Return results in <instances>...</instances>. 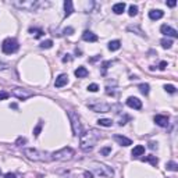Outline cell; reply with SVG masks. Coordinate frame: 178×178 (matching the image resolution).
<instances>
[{
    "label": "cell",
    "instance_id": "cell-43",
    "mask_svg": "<svg viewBox=\"0 0 178 178\" xmlns=\"http://www.w3.org/2000/svg\"><path fill=\"white\" fill-rule=\"evenodd\" d=\"M84 175H85V178H93L92 173H89V171H85V173H84Z\"/></svg>",
    "mask_w": 178,
    "mask_h": 178
},
{
    "label": "cell",
    "instance_id": "cell-32",
    "mask_svg": "<svg viewBox=\"0 0 178 178\" xmlns=\"http://www.w3.org/2000/svg\"><path fill=\"white\" fill-rule=\"evenodd\" d=\"M128 31H135V32H138V35H141V36H145V35H143V32H142V31L138 28V27H132V25H130V27H128Z\"/></svg>",
    "mask_w": 178,
    "mask_h": 178
},
{
    "label": "cell",
    "instance_id": "cell-31",
    "mask_svg": "<svg viewBox=\"0 0 178 178\" xmlns=\"http://www.w3.org/2000/svg\"><path fill=\"white\" fill-rule=\"evenodd\" d=\"M164 90L168 93H175V90H177V88H175L174 85H164Z\"/></svg>",
    "mask_w": 178,
    "mask_h": 178
},
{
    "label": "cell",
    "instance_id": "cell-24",
    "mask_svg": "<svg viewBox=\"0 0 178 178\" xmlns=\"http://www.w3.org/2000/svg\"><path fill=\"white\" fill-rule=\"evenodd\" d=\"M97 124L102 127H111L113 125V121L109 120V118H100V120H97Z\"/></svg>",
    "mask_w": 178,
    "mask_h": 178
},
{
    "label": "cell",
    "instance_id": "cell-12",
    "mask_svg": "<svg viewBox=\"0 0 178 178\" xmlns=\"http://www.w3.org/2000/svg\"><path fill=\"white\" fill-rule=\"evenodd\" d=\"M67 82H68V75L67 74H60L56 78V81H54V86L56 88H61V86L67 85Z\"/></svg>",
    "mask_w": 178,
    "mask_h": 178
},
{
    "label": "cell",
    "instance_id": "cell-5",
    "mask_svg": "<svg viewBox=\"0 0 178 178\" xmlns=\"http://www.w3.org/2000/svg\"><path fill=\"white\" fill-rule=\"evenodd\" d=\"M24 154L29 160H33V162H47L49 157H46L47 154L41 152V150L38 149H32V148H27L24 149Z\"/></svg>",
    "mask_w": 178,
    "mask_h": 178
},
{
    "label": "cell",
    "instance_id": "cell-17",
    "mask_svg": "<svg viewBox=\"0 0 178 178\" xmlns=\"http://www.w3.org/2000/svg\"><path fill=\"white\" fill-rule=\"evenodd\" d=\"M163 16H164V13L162 11V10H150L149 11V18L150 20H160V18H163Z\"/></svg>",
    "mask_w": 178,
    "mask_h": 178
},
{
    "label": "cell",
    "instance_id": "cell-1",
    "mask_svg": "<svg viewBox=\"0 0 178 178\" xmlns=\"http://www.w3.org/2000/svg\"><path fill=\"white\" fill-rule=\"evenodd\" d=\"M102 138L100 131L95 130V128H90L86 132L81 134V139H79V148L85 152H89L95 148V145L97 143V141Z\"/></svg>",
    "mask_w": 178,
    "mask_h": 178
},
{
    "label": "cell",
    "instance_id": "cell-7",
    "mask_svg": "<svg viewBox=\"0 0 178 178\" xmlns=\"http://www.w3.org/2000/svg\"><path fill=\"white\" fill-rule=\"evenodd\" d=\"M13 4L18 8L27 10V11H36L39 6H41V1H38V0H25V1H13Z\"/></svg>",
    "mask_w": 178,
    "mask_h": 178
},
{
    "label": "cell",
    "instance_id": "cell-23",
    "mask_svg": "<svg viewBox=\"0 0 178 178\" xmlns=\"http://www.w3.org/2000/svg\"><path fill=\"white\" fill-rule=\"evenodd\" d=\"M29 32L32 33L33 38H36V39L42 38V36H43V33H44L42 29H36V28H31V29H29Z\"/></svg>",
    "mask_w": 178,
    "mask_h": 178
},
{
    "label": "cell",
    "instance_id": "cell-16",
    "mask_svg": "<svg viewBox=\"0 0 178 178\" xmlns=\"http://www.w3.org/2000/svg\"><path fill=\"white\" fill-rule=\"evenodd\" d=\"M64 10H65V13H64L65 17H70L71 14H73L74 6H73V1H71V0H65L64 1Z\"/></svg>",
    "mask_w": 178,
    "mask_h": 178
},
{
    "label": "cell",
    "instance_id": "cell-36",
    "mask_svg": "<svg viewBox=\"0 0 178 178\" xmlns=\"http://www.w3.org/2000/svg\"><path fill=\"white\" fill-rule=\"evenodd\" d=\"M63 33H64V35H73V33H74V28H71V27H68V28H64Z\"/></svg>",
    "mask_w": 178,
    "mask_h": 178
},
{
    "label": "cell",
    "instance_id": "cell-11",
    "mask_svg": "<svg viewBox=\"0 0 178 178\" xmlns=\"http://www.w3.org/2000/svg\"><path fill=\"white\" fill-rule=\"evenodd\" d=\"M127 106L128 107H131V109H135V110H141L142 109V102L138 99V97H128L127 99Z\"/></svg>",
    "mask_w": 178,
    "mask_h": 178
},
{
    "label": "cell",
    "instance_id": "cell-3",
    "mask_svg": "<svg viewBox=\"0 0 178 178\" xmlns=\"http://www.w3.org/2000/svg\"><path fill=\"white\" fill-rule=\"evenodd\" d=\"M74 154H75L74 149H71V148H63V149L54 152L52 154V159L53 160H57V162H68V160H71L74 157Z\"/></svg>",
    "mask_w": 178,
    "mask_h": 178
},
{
    "label": "cell",
    "instance_id": "cell-38",
    "mask_svg": "<svg viewBox=\"0 0 178 178\" xmlns=\"http://www.w3.org/2000/svg\"><path fill=\"white\" fill-rule=\"evenodd\" d=\"M25 142H27V139H25V138H18V139H17V142H16V145L17 146H21V143L24 145Z\"/></svg>",
    "mask_w": 178,
    "mask_h": 178
},
{
    "label": "cell",
    "instance_id": "cell-42",
    "mask_svg": "<svg viewBox=\"0 0 178 178\" xmlns=\"http://www.w3.org/2000/svg\"><path fill=\"white\" fill-rule=\"evenodd\" d=\"M167 6H168V7H174L175 4H177V1H174V0H173V1H167Z\"/></svg>",
    "mask_w": 178,
    "mask_h": 178
},
{
    "label": "cell",
    "instance_id": "cell-18",
    "mask_svg": "<svg viewBox=\"0 0 178 178\" xmlns=\"http://www.w3.org/2000/svg\"><path fill=\"white\" fill-rule=\"evenodd\" d=\"M74 74H75V77L77 78H85V77H88L89 75V71L85 68V67H78Z\"/></svg>",
    "mask_w": 178,
    "mask_h": 178
},
{
    "label": "cell",
    "instance_id": "cell-40",
    "mask_svg": "<svg viewBox=\"0 0 178 178\" xmlns=\"http://www.w3.org/2000/svg\"><path fill=\"white\" fill-rule=\"evenodd\" d=\"M73 60V57H71V54H65V57H63V61L64 63H68V61Z\"/></svg>",
    "mask_w": 178,
    "mask_h": 178
},
{
    "label": "cell",
    "instance_id": "cell-39",
    "mask_svg": "<svg viewBox=\"0 0 178 178\" xmlns=\"http://www.w3.org/2000/svg\"><path fill=\"white\" fill-rule=\"evenodd\" d=\"M166 67H167V61H162V63L159 64V68L162 70V71H164V70H166Z\"/></svg>",
    "mask_w": 178,
    "mask_h": 178
},
{
    "label": "cell",
    "instance_id": "cell-21",
    "mask_svg": "<svg viewBox=\"0 0 178 178\" xmlns=\"http://www.w3.org/2000/svg\"><path fill=\"white\" fill-rule=\"evenodd\" d=\"M107 47H109L110 52H116V50H118V49L121 47V42L120 41H111Z\"/></svg>",
    "mask_w": 178,
    "mask_h": 178
},
{
    "label": "cell",
    "instance_id": "cell-20",
    "mask_svg": "<svg viewBox=\"0 0 178 178\" xmlns=\"http://www.w3.org/2000/svg\"><path fill=\"white\" fill-rule=\"evenodd\" d=\"M113 11L116 14H122L125 11V3H116L113 6Z\"/></svg>",
    "mask_w": 178,
    "mask_h": 178
},
{
    "label": "cell",
    "instance_id": "cell-13",
    "mask_svg": "<svg viewBox=\"0 0 178 178\" xmlns=\"http://www.w3.org/2000/svg\"><path fill=\"white\" fill-rule=\"evenodd\" d=\"M114 141L118 142L121 146H130V145H132V141H131L130 138H125V136H122V135H114Z\"/></svg>",
    "mask_w": 178,
    "mask_h": 178
},
{
    "label": "cell",
    "instance_id": "cell-25",
    "mask_svg": "<svg viewBox=\"0 0 178 178\" xmlns=\"http://www.w3.org/2000/svg\"><path fill=\"white\" fill-rule=\"evenodd\" d=\"M166 167H167V170H170V171H178V164L175 162H168Z\"/></svg>",
    "mask_w": 178,
    "mask_h": 178
},
{
    "label": "cell",
    "instance_id": "cell-14",
    "mask_svg": "<svg viewBox=\"0 0 178 178\" xmlns=\"http://www.w3.org/2000/svg\"><path fill=\"white\" fill-rule=\"evenodd\" d=\"M82 39L84 41H86V42H97V35L96 33H93V32H90V31H85V32L82 33Z\"/></svg>",
    "mask_w": 178,
    "mask_h": 178
},
{
    "label": "cell",
    "instance_id": "cell-6",
    "mask_svg": "<svg viewBox=\"0 0 178 178\" xmlns=\"http://www.w3.org/2000/svg\"><path fill=\"white\" fill-rule=\"evenodd\" d=\"M68 117H70V121H71V128H73V132L75 136H81L82 134V125H81V120H79V116L77 113H74L70 110L68 113Z\"/></svg>",
    "mask_w": 178,
    "mask_h": 178
},
{
    "label": "cell",
    "instance_id": "cell-26",
    "mask_svg": "<svg viewBox=\"0 0 178 178\" xmlns=\"http://www.w3.org/2000/svg\"><path fill=\"white\" fill-rule=\"evenodd\" d=\"M138 88H139V90H141L143 95H149V89L150 88H149V85H148V84H141Z\"/></svg>",
    "mask_w": 178,
    "mask_h": 178
},
{
    "label": "cell",
    "instance_id": "cell-15",
    "mask_svg": "<svg viewBox=\"0 0 178 178\" xmlns=\"http://www.w3.org/2000/svg\"><path fill=\"white\" fill-rule=\"evenodd\" d=\"M154 122L159 127H167L168 125V117L167 116H154Z\"/></svg>",
    "mask_w": 178,
    "mask_h": 178
},
{
    "label": "cell",
    "instance_id": "cell-45",
    "mask_svg": "<svg viewBox=\"0 0 178 178\" xmlns=\"http://www.w3.org/2000/svg\"><path fill=\"white\" fill-rule=\"evenodd\" d=\"M0 173H1V171H0Z\"/></svg>",
    "mask_w": 178,
    "mask_h": 178
},
{
    "label": "cell",
    "instance_id": "cell-29",
    "mask_svg": "<svg viewBox=\"0 0 178 178\" xmlns=\"http://www.w3.org/2000/svg\"><path fill=\"white\" fill-rule=\"evenodd\" d=\"M128 14H130L131 17H134V16H136L138 14V7L136 6H130V10H128Z\"/></svg>",
    "mask_w": 178,
    "mask_h": 178
},
{
    "label": "cell",
    "instance_id": "cell-41",
    "mask_svg": "<svg viewBox=\"0 0 178 178\" xmlns=\"http://www.w3.org/2000/svg\"><path fill=\"white\" fill-rule=\"evenodd\" d=\"M4 178H17L16 174H13V173H7V174L4 175Z\"/></svg>",
    "mask_w": 178,
    "mask_h": 178
},
{
    "label": "cell",
    "instance_id": "cell-35",
    "mask_svg": "<svg viewBox=\"0 0 178 178\" xmlns=\"http://www.w3.org/2000/svg\"><path fill=\"white\" fill-rule=\"evenodd\" d=\"M10 93L6 92V90H0V100H4V99H8Z\"/></svg>",
    "mask_w": 178,
    "mask_h": 178
},
{
    "label": "cell",
    "instance_id": "cell-37",
    "mask_svg": "<svg viewBox=\"0 0 178 178\" xmlns=\"http://www.w3.org/2000/svg\"><path fill=\"white\" fill-rule=\"evenodd\" d=\"M7 68H8V63L0 60V71H1V70H7Z\"/></svg>",
    "mask_w": 178,
    "mask_h": 178
},
{
    "label": "cell",
    "instance_id": "cell-33",
    "mask_svg": "<svg viewBox=\"0 0 178 178\" xmlns=\"http://www.w3.org/2000/svg\"><path fill=\"white\" fill-rule=\"evenodd\" d=\"M110 152H111V148H110V146H106V148L100 149V154H102V156H107Z\"/></svg>",
    "mask_w": 178,
    "mask_h": 178
},
{
    "label": "cell",
    "instance_id": "cell-2",
    "mask_svg": "<svg viewBox=\"0 0 178 178\" xmlns=\"http://www.w3.org/2000/svg\"><path fill=\"white\" fill-rule=\"evenodd\" d=\"M92 167L93 173L96 175H99L100 178H113L114 177V170L111 167L106 166V164H102V163H97V162H93L90 164Z\"/></svg>",
    "mask_w": 178,
    "mask_h": 178
},
{
    "label": "cell",
    "instance_id": "cell-10",
    "mask_svg": "<svg viewBox=\"0 0 178 178\" xmlns=\"http://www.w3.org/2000/svg\"><path fill=\"white\" fill-rule=\"evenodd\" d=\"M160 31H162L163 35H166V36H173V38H178V32H177V29L174 28H171L170 25H162V28H160Z\"/></svg>",
    "mask_w": 178,
    "mask_h": 178
},
{
    "label": "cell",
    "instance_id": "cell-22",
    "mask_svg": "<svg viewBox=\"0 0 178 178\" xmlns=\"http://www.w3.org/2000/svg\"><path fill=\"white\" fill-rule=\"evenodd\" d=\"M142 162H148V163H152L153 166H156L159 163V159L156 156H146V157H142Z\"/></svg>",
    "mask_w": 178,
    "mask_h": 178
},
{
    "label": "cell",
    "instance_id": "cell-34",
    "mask_svg": "<svg viewBox=\"0 0 178 178\" xmlns=\"http://www.w3.org/2000/svg\"><path fill=\"white\" fill-rule=\"evenodd\" d=\"M88 90L89 92H97V90H99V85H97V84H90V85L88 86Z\"/></svg>",
    "mask_w": 178,
    "mask_h": 178
},
{
    "label": "cell",
    "instance_id": "cell-44",
    "mask_svg": "<svg viewBox=\"0 0 178 178\" xmlns=\"http://www.w3.org/2000/svg\"><path fill=\"white\" fill-rule=\"evenodd\" d=\"M149 148H150V149H154V148H157V143H154V142H149Z\"/></svg>",
    "mask_w": 178,
    "mask_h": 178
},
{
    "label": "cell",
    "instance_id": "cell-28",
    "mask_svg": "<svg viewBox=\"0 0 178 178\" xmlns=\"http://www.w3.org/2000/svg\"><path fill=\"white\" fill-rule=\"evenodd\" d=\"M53 46V41H50V39H49V41H44V42H42L41 43V47L42 49H50Z\"/></svg>",
    "mask_w": 178,
    "mask_h": 178
},
{
    "label": "cell",
    "instance_id": "cell-8",
    "mask_svg": "<svg viewBox=\"0 0 178 178\" xmlns=\"http://www.w3.org/2000/svg\"><path fill=\"white\" fill-rule=\"evenodd\" d=\"M20 49V44L16 39H13V38H7V39H4L3 43H1V50L3 53L6 54H13V53H16L17 50Z\"/></svg>",
    "mask_w": 178,
    "mask_h": 178
},
{
    "label": "cell",
    "instance_id": "cell-30",
    "mask_svg": "<svg viewBox=\"0 0 178 178\" xmlns=\"http://www.w3.org/2000/svg\"><path fill=\"white\" fill-rule=\"evenodd\" d=\"M41 131H42V122H38V125L35 127V130H33V135L38 138L39 134H41Z\"/></svg>",
    "mask_w": 178,
    "mask_h": 178
},
{
    "label": "cell",
    "instance_id": "cell-27",
    "mask_svg": "<svg viewBox=\"0 0 178 178\" xmlns=\"http://www.w3.org/2000/svg\"><path fill=\"white\" fill-rule=\"evenodd\" d=\"M160 43H162V46L164 49H170L171 46H173V41H171V39H162Z\"/></svg>",
    "mask_w": 178,
    "mask_h": 178
},
{
    "label": "cell",
    "instance_id": "cell-4",
    "mask_svg": "<svg viewBox=\"0 0 178 178\" xmlns=\"http://www.w3.org/2000/svg\"><path fill=\"white\" fill-rule=\"evenodd\" d=\"M88 107L90 110H93L95 113H107L110 111L111 109V106L109 103H106V102H102L99 99H90V102L88 103Z\"/></svg>",
    "mask_w": 178,
    "mask_h": 178
},
{
    "label": "cell",
    "instance_id": "cell-19",
    "mask_svg": "<svg viewBox=\"0 0 178 178\" xmlns=\"http://www.w3.org/2000/svg\"><path fill=\"white\" fill-rule=\"evenodd\" d=\"M143 153H145V146H142V145H136L132 149V156L134 157H139V156H142Z\"/></svg>",
    "mask_w": 178,
    "mask_h": 178
},
{
    "label": "cell",
    "instance_id": "cell-9",
    "mask_svg": "<svg viewBox=\"0 0 178 178\" xmlns=\"http://www.w3.org/2000/svg\"><path fill=\"white\" fill-rule=\"evenodd\" d=\"M11 93L17 99H20V100H27L28 97H32L33 95H35L32 90H29V89H27V88H20V86H14V88L11 89Z\"/></svg>",
    "mask_w": 178,
    "mask_h": 178
}]
</instances>
